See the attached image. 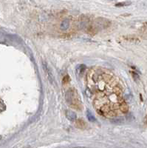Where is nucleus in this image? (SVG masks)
Wrapping results in <instances>:
<instances>
[{
    "label": "nucleus",
    "mask_w": 147,
    "mask_h": 148,
    "mask_svg": "<svg viewBox=\"0 0 147 148\" xmlns=\"http://www.w3.org/2000/svg\"><path fill=\"white\" fill-rule=\"evenodd\" d=\"M88 87L95 95L93 104L98 113L110 118L118 115V106L124 101L121 87L111 73L107 70H92L88 75Z\"/></svg>",
    "instance_id": "1"
},
{
    "label": "nucleus",
    "mask_w": 147,
    "mask_h": 148,
    "mask_svg": "<svg viewBox=\"0 0 147 148\" xmlns=\"http://www.w3.org/2000/svg\"><path fill=\"white\" fill-rule=\"evenodd\" d=\"M65 99L67 102L70 104L71 108L76 110H81L82 108V104L80 98L76 90L74 88H71L67 91Z\"/></svg>",
    "instance_id": "2"
},
{
    "label": "nucleus",
    "mask_w": 147,
    "mask_h": 148,
    "mask_svg": "<svg viewBox=\"0 0 147 148\" xmlns=\"http://www.w3.org/2000/svg\"><path fill=\"white\" fill-rule=\"evenodd\" d=\"M118 109H119V110L121 112V113H126L127 112L129 111V107H128V104L126 103V101H124L120 103V104H119Z\"/></svg>",
    "instance_id": "3"
},
{
    "label": "nucleus",
    "mask_w": 147,
    "mask_h": 148,
    "mask_svg": "<svg viewBox=\"0 0 147 148\" xmlns=\"http://www.w3.org/2000/svg\"><path fill=\"white\" fill-rule=\"evenodd\" d=\"M75 127L79 129H85L87 127V124L85 121L82 119H77L75 121Z\"/></svg>",
    "instance_id": "4"
},
{
    "label": "nucleus",
    "mask_w": 147,
    "mask_h": 148,
    "mask_svg": "<svg viewBox=\"0 0 147 148\" xmlns=\"http://www.w3.org/2000/svg\"><path fill=\"white\" fill-rule=\"evenodd\" d=\"M5 110V104H4L3 101L0 99V112H2Z\"/></svg>",
    "instance_id": "5"
},
{
    "label": "nucleus",
    "mask_w": 147,
    "mask_h": 148,
    "mask_svg": "<svg viewBox=\"0 0 147 148\" xmlns=\"http://www.w3.org/2000/svg\"><path fill=\"white\" fill-rule=\"evenodd\" d=\"M69 82H70V77H69V76H64L63 79V82L64 83V84H67V83H68Z\"/></svg>",
    "instance_id": "6"
}]
</instances>
